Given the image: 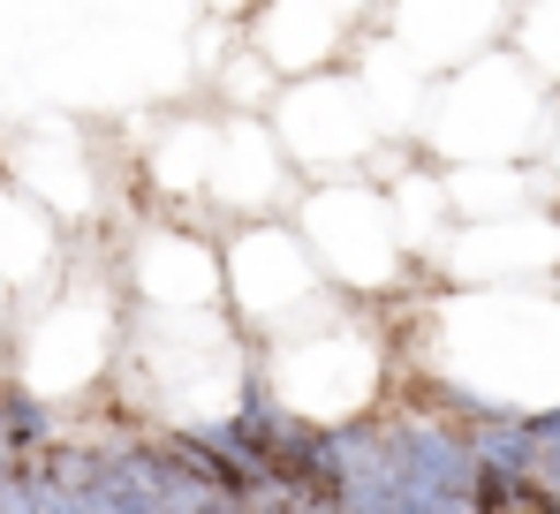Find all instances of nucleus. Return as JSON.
<instances>
[{
	"label": "nucleus",
	"mask_w": 560,
	"mask_h": 514,
	"mask_svg": "<svg viewBox=\"0 0 560 514\" xmlns=\"http://www.w3.org/2000/svg\"><path fill=\"white\" fill-rule=\"evenodd\" d=\"M8 318H15V303H8V288H0V334H8Z\"/></svg>",
	"instance_id": "9"
},
{
	"label": "nucleus",
	"mask_w": 560,
	"mask_h": 514,
	"mask_svg": "<svg viewBox=\"0 0 560 514\" xmlns=\"http://www.w3.org/2000/svg\"><path fill=\"white\" fill-rule=\"evenodd\" d=\"M250 371H258V386L273 394L280 409L341 424V417L378 409V394L394 378V334L372 326V303L334 295L326 311L295 318L288 334L250 341Z\"/></svg>",
	"instance_id": "1"
},
{
	"label": "nucleus",
	"mask_w": 560,
	"mask_h": 514,
	"mask_svg": "<svg viewBox=\"0 0 560 514\" xmlns=\"http://www.w3.org/2000/svg\"><path fill=\"white\" fill-rule=\"evenodd\" d=\"M220 288H228V311H235V326L250 341L288 334L295 318H311V311H326L341 295L288 212L228 220V235H220Z\"/></svg>",
	"instance_id": "4"
},
{
	"label": "nucleus",
	"mask_w": 560,
	"mask_h": 514,
	"mask_svg": "<svg viewBox=\"0 0 560 514\" xmlns=\"http://www.w3.org/2000/svg\"><path fill=\"white\" fill-rule=\"evenodd\" d=\"M121 303L137 311H220V235L197 220H144L121 243Z\"/></svg>",
	"instance_id": "6"
},
{
	"label": "nucleus",
	"mask_w": 560,
	"mask_h": 514,
	"mask_svg": "<svg viewBox=\"0 0 560 514\" xmlns=\"http://www.w3.org/2000/svg\"><path fill=\"white\" fill-rule=\"evenodd\" d=\"M23 311V326L8 334V371L31 386V394H46V401H84L98 394L106 378H114V355H121V318H129V303H121V272H92V265H61L31 303H15Z\"/></svg>",
	"instance_id": "2"
},
{
	"label": "nucleus",
	"mask_w": 560,
	"mask_h": 514,
	"mask_svg": "<svg viewBox=\"0 0 560 514\" xmlns=\"http://www.w3.org/2000/svg\"><path fill=\"white\" fill-rule=\"evenodd\" d=\"M266 121H273L280 152L295 182H326V174H372L378 167V129L372 91L349 61H326V69H303V77H280L266 98Z\"/></svg>",
	"instance_id": "5"
},
{
	"label": "nucleus",
	"mask_w": 560,
	"mask_h": 514,
	"mask_svg": "<svg viewBox=\"0 0 560 514\" xmlns=\"http://www.w3.org/2000/svg\"><path fill=\"white\" fill-rule=\"evenodd\" d=\"M61 265H69V227L31 189L0 182V288H8V303H31Z\"/></svg>",
	"instance_id": "7"
},
{
	"label": "nucleus",
	"mask_w": 560,
	"mask_h": 514,
	"mask_svg": "<svg viewBox=\"0 0 560 514\" xmlns=\"http://www.w3.org/2000/svg\"><path fill=\"white\" fill-rule=\"evenodd\" d=\"M515 54H523L546 84H560V0H523V8H515Z\"/></svg>",
	"instance_id": "8"
},
{
	"label": "nucleus",
	"mask_w": 560,
	"mask_h": 514,
	"mask_svg": "<svg viewBox=\"0 0 560 514\" xmlns=\"http://www.w3.org/2000/svg\"><path fill=\"white\" fill-rule=\"evenodd\" d=\"M311 257L326 265V280L357 303H386L394 288H409V265L417 250L401 243V220L386 205V182L372 174H326V182H303L295 189V212Z\"/></svg>",
	"instance_id": "3"
}]
</instances>
